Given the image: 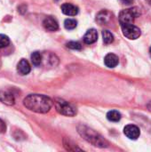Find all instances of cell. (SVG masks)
Segmentation results:
<instances>
[{
    "label": "cell",
    "instance_id": "6da1fadb",
    "mask_svg": "<svg viewBox=\"0 0 151 152\" xmlns=\"http://www.w3.org/2000/svg\"><path fill=\"white\" fill-rule=\"evenodd\" d=\"M24 106L36 113H47L53 107V101L43 94H29L23 101Z\"/></svg>",
    "mask_w": 151,
    "mask_h": 152
},
{
    "label": "cell",
    "instance_id": "9c48e42d",
    "mask_svg": "<svg viewBox=\"0 0 151 152\" xmlns=\"http://www.w3.org/2000/svg\"><path fill=\"white\" fill-rule=\"evenodd\" d=\"M61 11L64 14L68 16H76L78 13V8L69 3L63 4L61 5Z\"/></svg>",
    "mask_w": 151,
    "mask_h": 152
},
{
    "label": "cell",
    "instance_id": "ac0fdd59",
    "mask_svg": "<svg viewBox=\"0 0 151 152\" xmlns=\"http://www.w3.org/2000/svg\"><path fill=\"white\" fill-rule=\"evenodd\" d=\"M9 44H10L9 37L4 34H0V48L6 47Z\"/></svg>",
    "mask_w": 151,
    "mask_h": 152
},
{
    "label": "cell",
    "instance_id": "603a6c76",
    "mask_svg": "<svg viewBox=\"0 0 151 152\" xmlns=\"http://www.w3.org/2000/svg\"><path fill=\"white\" fill-rule=\"evenodd\" d=\"M150 55H151V47H150Z\"/></svg>",
    "mask_w": 151,
    "mask_h": 152
},
{
    "label": "cell",
    "instance_id": "ba28073f",
    "mask_svg": "<svg viewBox=\"0 0 151 152\" xmlns=\"http://www.w3.org/2000/svg\"><path fill=\"white\" fill-rule=\"evenodd\" d=\"M84 42L86 44V45H92L93 43H95L98 39V33H97V30L94 29V28H91V29H88L86 31V33L85 34L84 36Z\"/></svg>",
    "mask_w": 151,
    "mask_h": 152
},
{
    "label": "cell",
    "instance_id": "30bf717a",
    "mask_svg": "<svg viewBox=\"0 0 151 152\" xmlns=\"http://www.w3.org/2000/svg\"><path fill=\"white\" fill-rule=\"evenodd\" d=\"M30 65L28 63V61L25 59H21L18 65H17V71L20 75L21 76H24V75H27L30 72Z\"/></svg>",
    "mask_w": 151,
    "mask_h": 152
},
{
    "label": "cell",
    "instance_id": "7402d4cb",
    "mask_svg": "<svg viewBox=\"0 0 151 152\" xmlns=\"http://www.w3.org/2000/svg\"><path fill=\"white\" fill-rule=\"evenodd\" d=\"M147 1V3L149 4H150L151 5V0H146Z\"/></svg>",
    "mask_w": 151,
    "mask_h": 152
},
{
    "label": "cell",
    "instance_id": "9a60e30c",
    "mask_svg": "<svg viewBox=\"0 0 151 152\" xmlns=\"http://www.w3.org/2000/svg\"><path fill=\"white\" fill-rule=\"evenodd\" d=\"M102 38H103V42L106 45L111 44L114 41V36L109 30H103L102 31Z\"/></svg>",
    "mask_w": 151,
    "mask_h": 152
},
{
    "label": "cell",
    "instance_id": "277c9868",
    "mask_svg": "<svg viewBox=\"0 0 151 152\" xmlns=\"http://www.w3.org/2000/svg\"><path fill=\"white\" fill-rule=\"evenodd\" d=\"M55 108H56V110L60 114L64 115V116L73 117L77 114L76 109L70 103L61 99L55 100Z\"/></svg>",
    "mask_w": 151,
    "mask_h": 152
},
{
    "label": "cell",
    "instance_id": "44dd1931",
    "mask_svg": "<svg viewBox=\"0 0 151 152\" xmlns=\"http://www.w3.org/2000/svg\"><path fill=\"white\" fill-rule=\"evenodd\" d=\"M148 108H149V110L151 111V102L149 103V104H148Z\"/></svg>",
    "mask_w": 151,
    "mask_h": 152
},
{
    "label": "cell",
    "instance_id": "8992f818",
    "mask_svg": "<svg viewBox=\"0 0 151 152\" xmlns=\"http://www.w3.org/2000/svg\"><path fill=\"white\" fill-rule=\"evenodd\" d=\"M124 134L126 137H128L131 140H136L139 138L141 132L138 126L134 125H128L124 128Z\"/></svg>",
    "mask_w": 151,
    "mask_h": 152
},
{
    "label": "cell",
    "instance_id": "7a4b0ae2",
    "mask_svg": "<svg viewBox=\"0 0 151 152\" xmlns=\"http://www.w3.org/2000/svg\"><path fill=\"white\" fill-rule=\"evenodd\" d=\"M78 132L87 142L93 144L94 146L102 147V148L108 146V142H106V140H104V138H102L101 135L96 134L93 130L86 126H79Z\"/></svg>",
    "mask_w": 151,
    "mask_h": 152
},
{
    "label": "cell",
    "instance_id": "3957f363",
    "mask_svg": "<svg viewBox=\"0 0 151 152\" xmlns=\"http://www.w3.org/2000/svg\"><path fill=\"white\" fill-rule=\"evenodd\" d=\"M141 14L140 9L137 7H133L131 9L123 10L119 13V22L121 25L125 24H133L134 19Z\"/></svg>",
    "mask_w": 151,
    "mask_h": 152
},
{
    "label": "cell",
    "instance_id": "8fae6325",
    "mask_svg": "<svg viewBox=\"0 0 151 152\" xmlns=\"http://www.w3.org/2000/svg\"><path fill=\"white\" fill-rule=\"evenodd\" d=\"M118 57L114 53H109L104 58V63L109 68H115L118 64Z\"/></svg>",
    "mask_w": 151,
    "mask_h": 152
},
{
    "label": "cell",
    "instance_id": "5b68a950",
    "mask_svg": "<svg viewBox=\"0 0 151 152\" xmlns=\"http://www.w3.org/2000/svg\"><path fill=\"white\" fill-rule=\"evenodd\" d=\"M121 28H122V32H123L124 36L132 40L137 39L138 37H140V36L142 34L141 29L133 24L121 25Z\"/></svg>",
    "mask_w": 151,
    "mask_h": 152
},
{
    "label": "cell",
    "instance_id": "5bb4252c",
    "mask_svg": "<svg viewBox=\"0 0 151 152\" xmlns=\"http://www.w3.org/2000/svg\"><path fill=\"white\" fill-rule=\"evenodd\" d=\"M121 118L122 116L117 110H111L107 114V118L111 122H118L121 119Z\"/></svg>",
    "mask_w": 151,
    "mask_h": 152
},
{
    "label": "cell",
    "instance_id": "e0dca14e",
    "mask_svg": "<svg viewBox=\"0 0 151 152\" xmlns=\"http://www.w3.org/2000/svg\"><path fill=\"white\" fill-rule=\"evenodd\" d=\"M77 25V22L74 19H67L64 22V26L67 29H74Z\"/></svg>",
    "mask_w": 151,
    "mask_h": 152
},
{
    "label": "cell",
    "instance_id": "2e32d148",
    "mask_svg": "<svg viewBox=\"0 0 151 152\" xmlns=\"http://www.w3.org/2000/svg\"><path fill=\"white\" fill-rule=\"evenodd\" d=\"M31 61L35 66H40L42 62V55L39 52H34L31 54Z\"/></svg>",
    "mask_w": 151,
    "mask_h": 152
},
{
    "label": "cell",
    "instance_id": "52a82bcc",
    "mask_svg": "<svg viewBox=\"0 0 151 152\" xmlns=\"http://www.w3.org/2000/svg\"><path fill=\"white\" fill-rule=\"evenodd\" d=\"M43 25L46 30L51 31V32L56 31L59 28V24L57 20L53 17H46L43 21Z\"/></svg>",
    "mask_w": 151,
    "mask_h": 152
},
{
    "label": "cell",
    "instance_id": "d6986e66",
    "mask_svg": "<svg viewBox=\"0 0 151 152\" xmlns=\"http://www.w3.org/2000/svg\"><path fill=\"white\" fill-rule=\"evenodd\" d=\"M67 47L69 48V49H73V50H81L82 49L81 44L78 43V42H75V41L69 42L67 44Z\"/></svg>",
    "mask_w": 151,
    "mask_h": 152
},
{
    "label": "cell",
    "instance_id": "4fadbf2b",
    "mask_svg": "<svg viewBox=\"0 0 151 152\" xmlns=\"http://www.w3.org/2000/svg\"><path fill=\"white\" fill-rule=\"evenodd\" d=\"M111 17V13L108 11H101V12H99V14L97 15V21L100 23H106L109 20Z\"/></svg>",
    "mask_w": 151,
    "mask_h": 152
},
{
    "label": "cell",
    "instance_id": "ffe728a7",
    "mask_svg": "<svg viewBox=\"0 0 151 152\" xmlns=\"http://www.w3.org/2000/svg\"><path fill=\"white\" fill-rule=\"evenodd\" d=\"M5 129H6V126L4 124V122L0 119V134H3L5 132Z\"/></svg>",
    "mask_w": 151,
    "mask_h": 152
},
{
    "label": "cell",
    "instance_id": "7c38bea8",
    "mask_svg": "<svg viewBox=\"0 0 151 152\" xmlns=\"http://www.w3.org/2000/svg\"><path fill=\"white\" fill-rule=\"evenodd\" d=\"M0 101L7 105H12L14 103V98L12 94L7 93H0Z\"/></svg>",
    "mask_w": 151,
    "mask_h": 152
}]
</instances>
